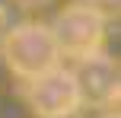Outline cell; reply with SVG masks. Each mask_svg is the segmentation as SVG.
Listing matches in <instances>:
<instances>
[{
  "mask_svg": "<svg viewBox=\"0 0 121 118\" xmlns=\"http://www.w3.org/2000/svg\"><path fill=\"white\" fill-rule=\"evenodd\" d=\"M99 118H121V115L115 112V109H105V112H102V115H99Z\"/></svg>",
  "mask_w": 121,
  "mask_h": 118,
  "instance_id": "obj_6",
  "label": "cell"
},
{
  "mask_svg": "<svg viewBox=\"0 0 121 118\" xmlns=\"http://www.w3.org/2000/svg\"><path fill=\"white\" fill-rule=\"evenodd\" d=\"M60 57H89L96 51H102L105 42V13L92 3H70L67 10H60L54 22L48 26Z\"/></svg>",
  "mask_w": 121,
  "mask_h": 118,
  "instance_id": "obj_2",
  "label": "cell"
},
{
  "mask_svg": "<svg viewBox=\"0 0 121 118\" xmlns=\"http://www.w3.org/2000/svg\"><path fill=\"white\" fill-rule=\"evenodd\" d=\"M73 80L80 89V105L89 109H112L118 102L121 93V77H118V64L112 61L105 51H96L89 57H80L77 70H73Z\"/></svg>",
  "mask_w": 121,
  "mask_h": 118,
  "instance_id": "obj_4",
  "label": "cell"
},
{
  "mask_svg": "<svg viewBox=\"0 0 121 118\" xmlns=\"http://www.w3.org/2000/svg\"><path fill=\"white\" fill-rule=\"evenodd\" d=\"M0 54H3L6 67L26 83L60 64V51L45 22H19L10 32H3Z\"/></svg>",
  "mask_w": 121,
  "mask_h": 118,
  "instance_id": "obj_1",
  "label": "cell"
},
{
  "mask_svg": "<svg viewBox=\"0 0 121 118\" xmlns=\"http://www.w3.org/2000/svg\"><path fill=\"white\" fill-rule=\"evenodd\" d=\"M26 99H29V109L35 112V118H73L83 109L73 70L60 67V64L45 70L35 80H29Z\"/></svg>",
  "mask_w": 121,
  "mask_h": 118,
  "instance_id": "obj_3",
  "label": "cell"
},
{
  "mask_svg": "<svg viewBox=\"0 0 121 118\" xmlns=\"http://www.w3.org/2000/svg\"><path fill=\"white\" fill-rule=\"evenodd\" d=\"M16 6H22V10H38V6H45L48 0H13Z\"/></svg>",
  "mask_w": 121,
  "mask_h": 118,
  "instance_id": "obj_5",
  "label": "cell"
},
{
  "mask_svg": "<svg viewBox=\"0 0 121 118\" xmlns=\"http://www.w3.org/2000/svg\"><path fill=\"white\" fill-rule=\"evenodd\" d=\"M0 42H3V26H0Z\"/></svg>",
  "mask_w": 121,
  "mask_h": 118,
  "instance_id": "obj_7",
  "label": "cell"
}]
</instances>
